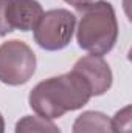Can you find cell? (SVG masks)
<instances>
[{"label": "cell", "mask_w": 132, "mask_h": 133, "mask_svg": "<svg viewBox=\"0 0 132 133\" xmlns=\"http://www.w3.org/2000/svg\"><path fill=\"white\" fill-rule=\"evenodd\" d=\"M73 71L79 73L89 84L92 96H101L112 87V70L103 56L87 54L76 61Z\"/></svg>", "instance_id": "cell-5"}, {"label": "cell", "mask_w": 132, "mask_h": 133, "mask_svg": "<svg viewBox=\"0 0 132 133\" xmlns=\"http://www.w3.org/2000/svg\"><path fill=\"white\" fill-rule=\"evenodd\" d=\"M8 6L9 0H0V37L13 31V28L8 23Z\"/></svg>", "instance_id": "cell-10"}, {"label": "cell", "mask_w": 132, "mask_h": 133, "mask_svg": "<svg viewBox=\"0 0 132 133\" xmlns=\"http://www.w3.org/2000/svg\"><path fill=\"white\" fill-rule=\"evenodd\" d=\"M36 71V54L22 40L13 39L0 45V82L6 85H22Z\"/></svg>", "instance_id": "cell-4"}, {"label": "cell", "mask_w": 132, "mask_h": 133, "mask_svg": "<svg viewBox=\"0 0 132 133\" xmlns=\"http://www.w3.org/2000/svg\"><path fill=\"white\" fill-rule=\"evenodd\" d=\"M71 133H113L110 118L101 111L89 110L81 113L71 127Z\"/></svg>", "instance_id": "cell-7"}, {"label": "cell", "mask_w": 132, "mask_h": 133, "mask_svg": "<svg viewBox=\"0 0 132 133\" xmlns=\"http://www.w3.org/2000/svg\"><path fill=\"white\" fill-rule=\"evenodd\" d=\"M67 2L68 5H71L73 8H76V9H81V8H84V6H87V5H90L92 2H95V0H64Z\"/></svg>", "instance_id": "cell-11"}, {"label": "cell", "mask_w": 132, "mask_h": 133, "mask_svg": "<svg viewBox=\"0 0 132 133\" xmlns=\"http://www.w3.org/2000/svg\"><path fill=\"white\" fill-rule=\"evenodd\" d=\"M0 133H5V119L0 113Z\"/></svg>", "instance_id": "cell-12"}, {"label": "cell", "mask_w": 132, "mask_h": 133, "mask_svg": "<svg viewBox=\"0 0 132 133\" xmlns=\"http://www.w3.org/2000/svg\"><path fill=\"white\" fill-rule=\"evenodd\" d=\"M14 133H62L61 129L47 118L39 115H27L16 122Z\"/></svg>", "instance_id": "cell-8"}, {"label": "cell", "mask_w": 132, "mask_h": 133, "mask_svg": "<svg viewBox=\"0 0 132 133\" xmlns=\"http://www.w3.org/2000/svg\"><path fill=\"white\" fill-rule=\"evenodd\" d=\"M110 122L113 133H131V105H126L118 110L113 119H110Z\"/></svg>", "instance_id": "cell-9"}, {"label": "cell", "mask_w": 132, "mask_h": 133, "mask_svg": "<svg viewBox=\"0 0 132 133\" xmlns=\"http://www.w3.org/2000/svg\"><path fill=\"white\" fill-rule=\"evenodd\" d=\"M76 26V16L65 8L42 14L34 28V42L45 51H59L68 46Z\"/></svg>", "instance_id": "cell-3"}, {"label": "cell", "mask_w": 132, "mask_h": 133, "mask_svg": "<svg viewBox=\"0 0 132 133\" xmlns=\"http://www.w3.org/2000/svg\"><path fill=\"white\" fill-rule=\"evenodd\" d=\"M118 39V22L110 2L97 0L79 9L76 40L84 51L104 56L115 46Z\"/></svg>", "instance_id": "cell-2"}, {"label": "cell", "mask_w": 132, "mask_h": 133, "mask_svg": "<svg viewBox=\"0 0 132 133\" xmlns=\"http://www.w3.org/2000/svg\"><path fill=\"white\" fill-rule=\"evenodd\" d=\"M92 98L87 81L76 71L40 81L30 91L28 102L36 115L58 119L67 111L82 108Z\"/></svg>", "instance_id": "cell-1"}, {"label": "cell", "mask_w": 132, "mask_h": 133, "mask_svg": "<svg viewBox=\"0 0 132 133\" xmlns=\"http://www.w3.org/2000/svg\"><path fill=\"white\" fill-rule=\"evenodd\" d=\"M44 14V8L37 0H9L8 23L14 30L31 31Z\"/></svg>", "instance_id": "cell-6"}]
</instances>
